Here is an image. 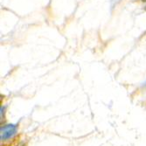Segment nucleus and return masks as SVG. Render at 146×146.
<instances>
[{
  "instance_id": "1",
  "label": "nucleus",
  "mask_w": 146,
  "mask_h": 146,
  "mask_svg": "<svg viewBox=\"0 0 146 146\" xmlns=\"http://www.w3.org/2000/svg\"><path fill=\"white\" fill-rule=\"evenodd\" d=\"M16 133H17V125L7 124V125L1 127L0 138H1V141H5L7 139L11 138Z\"/></svg>"
}]
</instances>
